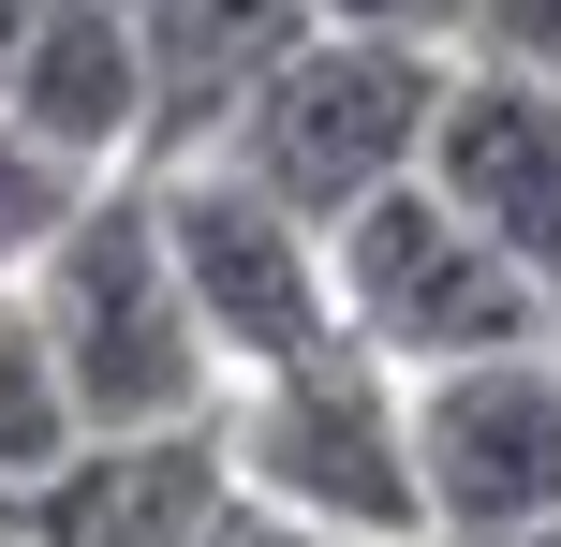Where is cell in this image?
I'll use <instances>...</instances> for the list:
<instances>
[{"instance_id": "ba28073f", "label": "cell", "mask_w": 561, "mask_h": 547, "mask_svg": "<svg viewBox=\"0 0 561 547\" xmlns=\"http://www.w3.org/2000/svg\"><path fill=\"white\" fill-rule=\"evenodd\" d=\"M237 459H222V414L193 430H89L45 489H15V547H207Z\"/></svg>"}, {"instance_id": "9a60e30c", "label": "cell", "mask_w": 561, "mask_h": 547, "mask_svg": "<svg viewBox=\"0 0 561 547\" xmlns=\"http://www.w3.org/2000/svg\"><path fill=\"white\" fill-rule=\"evenodd\" d=\"M30 15H45V0H0V104H15V59H30Z\"/></svg>"}, {"instance_id": "2e32d148", "label": "cell", "mask_w": 561, "mask_h": 547, "mask_svg": "<svg viewBox=\"0 0 561 547\" xmlns=\"http://www.w3.org/2000/svg\"><path fill=\"white\" fill-rule=\"evenodd\" d=\"M488 547H561V518H533V533H488Z\"/></svg>"}, {"instance_id": "7c38bea8", "label": "cell", "mask_w": 561, "mask_h": 547, "mask_svg": "<svg viewBox=\"0 0 561 547\" xmlns=\"http://www.w3.org/2000/svg\"><path fill=\"white\" fill-rule=\"evenodd\" d=\"M207 547H385V533H340V518H296V503H252V489H222Z\"/></svg>"}, {"instance_id": "277c9868", "label": "cell", "mask_w": 561, "mask_h": 547, "mask_svg": "<svg viewBox=\"0 0 561 547\" xmlns=\"http://www.w3.org/2000/svg\"><path fill=\"white\" fill-rule=\"evenodd\" d=\"M325 252H340V326H355L385 371H458V355L561 341V296L503 252V237L458 223V207L428 193V163L399 178V193H369Z\"/></svg>"}, {"instance_id": "5b68a950", "label": "cell", "mask_w": 561, "mask_h": 547, "mask_svg": "<svg viewBox=\"0 0 561 547\" xmlns=\"http://www.w3.org/2000/svg\"><path fill=\"white\" fill-rule=\"evenodd\" d=\"M148 193H163V252H178V282H193V326H207V355H222V385L340 341V252H325V223H296L266 178L222 163V148L148 163Z\"/></svg>"}, {"instance_id": "e0dca14e", "label": "cell", "mask_w": 561, "mask_h": 547, "mask_svg": "<svg viewBox=\"0 0 561 547\" xmlns=\"http://www.w3.org/2000/svg\"><path fill=\"white\" fill-rule=\"evenodd\" d=\"M0 547H15V503H0Z\"/></svg>"}, {"instance_id": "7a4b0ae2", "label": "cell", "mask_w": 561, "mask_h": 547, "mask_svg": "<svg viewBox=\"0 0 561 547\" xmlns=\"http://www.w3.org/2000/svg\"><path fill=\"white\" fill-rule=\"evenodd\" d=\"M444 75H458V45H399V30H325V15H310L296 45L237 89V118L207 148H222L237 178H266L296 223L340 237L369 193H399V178L428 163Z\"/></svg>"}, {"instance_id": "52a82bcc", "label": "cell", "mask_w": 561, "mask_h": 547, "mask_svg": "<svg viewBox=\"0 0 561 547\" xmlns=\"http://www.w3.org/2000/svg\"><path fill=\"white\" fill-rule=\"evenodd\" d=\"M428 193H444L473 237H503V252L561 296V89L517 75V59H488V45H458L444 118H428Z\"/></svg>"}, {"instance_id": "30bf717a", "label": "cell", "mask_w": 561, "mask_h": 547, "mask_svg": "<svg viewBox=\"0 0 561 547\" xmlns=\"http://www.w3.org/2000/svg\"><path fill=\"white\" fill-rule=\"evenodd\" d=\"M75 444H89V414H75V385H59V355H45V326H30V296L0 282V503L45 489Z\"/></svg>"}, {"instance_id": "8fae6325", "label": "cell", "mask_w": 561, "mask_h": 547, "mask_svg": "<svg viewBox=\"0 0 561 547\" xmlns=\"http://www.w3.org/2000/svg\"><path fill=\"white\" fill-rule=\"evenodd\" d=\"M89 193H104V178H89V163H59V148L30 134V118H0V282H15V266L45 252V237L75 223Z\"/></svg>"}, {"instance_id": "3957f363", "label": "cell", "mask_w": 561, "mask_h": 547, "mask_svg": "<svg viewBox=\"0 0 561 547\" xmlns=\"http://www.w3.org/2000/svg\"><path fill=\"white\" fill-rule=\"evenodd\" d=\"M222 459H237V489H252V503H296V518L428 547L414 371H385L355 326L310 341V355H280V371H237V385H222Z\"/></svg>"}, {"instance_id": "6da1fadb", "label": "cell", "mask_w": 561, "mask_h": 547, "mask_svg": "<svg viewBox=\"0 0 561 547\" xmlns=\"http://www.w3.org/2000/svg\"><path fill=\"white\" fill-rule=\"evenodd\" d=\"M15 296H30V326H45V355H59V385H75L89 430H193V414H222V355H207L193 282H178V252H163L148 163H118L104 193L15 266Z\"/></svg>"}, {"instance_id": "4fadbf2b", "label": "cell", "mask_w": 561, "mask_h": 547, "mask_svg": "<svg viewBox=\"0 0 561 547\" xmlns=\"http://www.w3.org/2000/svg\"><path fill=\"white\" fill-rule=\"evenodd\" d=\"M473 45H488V59H517V75H547V89H561V0H473Z\"/></svg>"}, {"instance_id": "9c48e42d", "label": "cell", "mask_w": 561, "mask_h": 547, "mask_svg": "<svg viewBox=\"0 0 561 547\" xmlns=\"http://www.w3.org/2000/svg\"><path fill=\"white\" fill-rule=\"evenodd\" d=\"M0 118H30V134H45L59 163H89V178L148 163V148H163L148 15H134V0H45V15H30V59H15V104H0Z\"/></svg>"}, {"instance_id": "8992f818", "label": "cell", "mask_w": 561, "mask_h": 547, "mask_svg": "<svg viewBox=\"0 0 561 547\" xmlns=\"http://www.w3.org/2000/svg\"><path fill=\"white\" fill-rule=\"evenodd\" d=\"M414 474H428V547L561 518V341L414 371Z\"/></svg>"}, {"instance_id": "5bb4252c", "label": "cell", "mask_w": 561, "mask_h": 547, "mask_svg": "<svg viewBox=\"0 0 561 547\" xmlns=\"http://www.w3.org/2000/svg\"><path fill=\"white\" fill-rule=\"evenodd\" d=\"M325 30H399V45H473V0H310Z\"/></svg>"}]
</instances>
